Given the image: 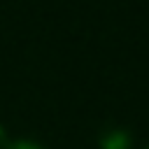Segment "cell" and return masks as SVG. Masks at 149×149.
<instances>
[{
  "mask_svg": "<svg viewBox=\"0 0 149 149\" xmlns=\"http://www.w3.org/2000/svg\"><path fill=\"white\" fill-rule=\"evenodd\" d=\"M147 149H149V147H147Z\"/></svg>",
  "mask_w": 149,
  "mask_h": 149,
  "instance_id": "4",
  "label": "cell"
},
{
  "mask_svg": "<svg viewBox=\"0 0 149 149\" xmlns=\"http://www.w3.org/2000/svg\"><path fill=\"white\" fill-rule=\"evenodd\" d=\"M9 149H42V147L35 144V142H30V140H19V142H14Z\"/></svg>",
  "mask_w": 149,
  "mask_h": 149,
  "instance_id": "2",
  "label": "cell"
},
{
  "mask_svg": "<svg viewBox=\"0 0 149 149\" xmlns=\"http://www.w3.org/2000/svg\"><path fill=\"white\" fill-rule=\"evenodd\" d=\"M128 144H130V135L123 128H109L100 137V147L102 149H128Z\"/></svg>",
  "mask_w": 149,
  "mask_h": 149,
  "instance_id": "1",
  "label": "cell"
},
{
  "mask_svg": "<svg viewBox=\"0 0 149 149\" xmlns=\"http://www.w3.org/2000/svg\"><path fill=\"white\" fill-rule=\"evenodd\" d=\"M2 137H5V133H2V128H0V142H2Z\"/></svg>",
  "mask_w": 149,
  "mask_h": 149,
  "instance_id": "3",
  "label": "cell"
}]
</instances>
